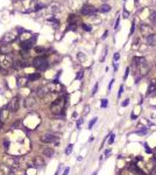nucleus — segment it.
<instances>
[{"label":"nucleus","instance_id":"1","mask_svg":"<svg viewBox=\"0 0 156 175\" xmlns=\"http://www.w3.org/2000/svg\"><path fill=\"white\" fill-rule=\"evenodd\" d=\"M65 106V97H60L57 98L55 102H52L51 105H50V110H51L52 113L55 114H60L63 111Z\"/></svg>","mask_w":156,"mask_h":175},{"label":"nucleus","instance_id":"2","mask_svg":"<svg viewBox=\"0 0 156 175\" xmlns=\"http://www.w3.org/2000/svg\"><path fill=\"white\" fill-rule=\"evenodd\" d=\"M33 67H35L36 69L39 70H44L48 67V62H47V60L44 57L39 56V57H35L33 60Z\"/></svg>","mask_w":156,"mask_h":175},{"label":"nucleus","instance_id":"3","mask_svg":"<svg viewBox=\"0 0 156 175\" xmlns=\"http://www.w3.org/2000/svg\"><path fill=\"white\" fill-rule=\"evenodd\" d=\"M86 2L87 0H68V6L71 9H82L83 6L86 5Z\"/></svg>","mask_w":156,"mask_h":175},{"label":"nucleus","instance_id":"4","mask_svg":"<svg viewBox=\"0 0 156 175\" xmlns=\"http://www.w3.org/2000/svg\"><path fill=\"white\" fill-rule=\"evenodd\" d=\"M19 107H20V102H19V98H17V97L13 98L8 104L5 106V109H6L7 111H9V112H15V111L19 110Z\"/></svg>","mask_w":156,"mask_h":175},{"label":"nucleus","instance_id":"5","mask_svg":"<svg viewBox=\"0 0 156 175\" xmlns=\"http://www.w3.org/2000/svg\"><path fill=\"white\" fill-rule=\"evenodd\" d=\"M80 13H82L83 15L92 17V15H95V13H97V8H95V6H92V5H85V6L82 7Z\"/></svg>","mask_w":156,"mask_h":175},{"label":"nucleus","instance_id":"6","mask_svg":"<svg viewBox=\"0 0 156 175\" xmlns=\"http://www.w3.org/2000/svg\"><path fill=\"white\" fill-rule=\"evenodd\" d=\"M56 140H57V137L51 134V133H44L41 137V141L44 144H51V142H55Z\"/></svg>","mask_w":156,"mask_h":175},{"label":"nucleus","instance_id":"7","mask_svg":"<svg viewBox=\"0 0 156 175\" xmlns=\"http://www.w3.org/2000/svg\"><path fill=\"white\" fill-rule=\"evenodd\" d=\"M48 9H49V12H50L51 14H56V13L61 12L62 6H61V4H58V2H51V4L49 5Z\"/></svg>","mask_w":156,"mask_h":175},{"label":"nucleus","instance_id":"8","mask_svg":"<svg viewBox=\"0 0 156 175\" xmlns=\"http://www.w3.org/2000/svg\"><path fill=\"white\" fill-rule=\"evenodd\" d=\"M11 63H13V61H12V59H11L9 55H2V56H0V64L2 67H8Z\"/></svg>","mask_w":156,"mask_h":175},{"label":"nucleus","instance_id":"9","mask_svg":"<svg viewBox=\"0 0 156 175\" xmlns=\"http://www.w3.org/2000/svg\"><path fill=\"white\" fill-rule=\"evenodd\" d=\"M140 30H141V34L142 35H147V36H149L150 34H153L151 33V30H153V28L150 26H148V25H146V24H142L141 26H140Z\"/></svg>","mask_w":156,"mask_h":175},{"label":"nucleus","instance_id":"10","mask_svg":"<svg viewBox=\"0 0 156 175\" xmlns=\"http://www.w3.org/2000/svg\"><path fill=\"white\" fill-rule=\"evenodd\" d=\"M17 36L15 34H13V33H7V34L4 35V37H2V41H4V43L8 44L11 42H13L15 39H17Z\"/></svg>","mask_w":156,"mask_h":175},{"label":"nucleus","instance_id":"11","mask_svg":"<svg viewBox=\"0 0 156 175\" xmlns=\"http://www.w3.org/2000/svg\"><path fill=\"white\" fill-rule=\"evenodd\" d=\"M50 90H51L50 84H49V85H44V87H42V88H40V89H39L37 95H39V97H44L47 94H49V92H50Z\"/></svg>","mask_w":156,"mask_h":175},{"label":"nucleus","instance_id":"12","mask_svg":"<svg viewBox=\"0 0 156 175\" xmlns=\"http://www.w3.org/2000/svg\"><path fill=\"white\" fill-rule=\"evenodd\" d=\"M146 41H147V43L149 46H156V33H153V34H150L149 36L146 37Z\"/></svg>","mask_w":156,"mask_h":175},{"label":"nucleus","instance_id":"13","mask_svg":"<svg viewBox=\"0 0 156 175\" xmlns=\"http://www.w3.org/2000/svg\"><path fill=\"white\" fill-rule=\"evenodd\" d=\"M33 165H34V167H42L44 165L43 159H42L41 157L34 158V160H33Z\"/></svg>","mask_w":156,"mask_h":175},{"label":"nucleus","instance_id":"14","mask_svg":"<svg viewBox=\"0 0 156 175\" xmlns=\"http://www.w3.org/2000/svg\"><path fill=\"white\" fill-rule=\"evenodd\" d=\"M156 91V79H153L151 82H150V85L148 88V95H151V94H154Z\"/></svg>","mask_w":156,"mask_h":175},{"label":"nucleus","instance_id":"15","mask_svg":"<svg viewBox=\"0 0 156 175\" xmlns=\"http://www.w3.org/2000/svg\"><path fill=\"white\" fill-rule=\"evenodd\" d=\"M25 105H26L28 109H33V107H35V105H36V102H35L34 98H28V99H26V102H25Z\"/></svg>","mask_w":156,"mask_h":175},{"label":"nucleus","instance_id":"16","mask_svg":"<svg viewBox=\"0 0 156 175\" xmlns=\"http://www.w3.org/2000/svg\"><path fill=\"white\" fill-rule=\"evenodd\" d=\"M11 50H12V48L9 47V44H2V46L0 47V52H4V55H7V54H9Z\"/></svg>","mask_w":156,"mask_h":175},{"label":"nucleus","instance_id":"17","mask_svg":"<svg viewBox=\"0 0 156 175\" xmlns=\"http://www.w3.org/2000/svg\"><path fill=\"white\" fill-rule=\"evenodd\" d=\"M21 47H22V49H29V48H32V47H33V41H32V39H29L28 41H25L23 43L21 44Z\"/></svg>","mask_w":156,"mask_h":175},{"label":"nucleus","instance_id":"18","mask_svg":"<svg viewBox=\"0 0 156 175\" xmlns=\"http://www.w3.org/2000/svg\"><path fill=\"white\" fill-rule=\"evenodd\" d=\"M43 153H44L45 157H52V155H54V149L50 148V147H48V148L44 149Z\"/></svg>","mask_w":156,"mask_h":175},{"label":"nucleus","instance_id":"19","mask_svg":"<svg viewBox=\"0 0 156 175\" xmlns=\"http://www.w3.org/2000/svg\"><path fill=\"white\" fill-rule=\"evenodd\" d=\"M99 11H100V12H103V13L110 12V11H111V6H110V5H106V4H104V5L99 8Z\"/></svg>","mask_w":156,"mask_h":175},{"label":"nucleus","instance_id":"20","mask_svg":"<svg viewBox=\"0 0 156 175\" xmlns=\"http://www.w3.org/2000/svg\"><path fill=\"white\" fill-rule=\"evenodd\" d=\"M40 77H41L40 74H34V75H30V76L28 77V81H36V79H39Z\"/></svg>","mask_w":156,"mask_h":175},{"label":"nucleus","instance_id":"21","mask_svg":"<svg viewBox=\"0 0 156 175\" xmlns=\"http://www.w3.org/2000/svg\"><path fill=\"white\" fill-rule=\"evenodd\" d=\"M150 18H151V22H153V25L156 26V11H154V12L151 13Z\"/></svg>","mask_w":156,"mask_h":175},{"label":"nucleus","instance_id":"22","mask_svg":"<svg viewBox=\"0 0 156 175\" xmlns=\"http://www.w3.org/2000/svg\"><path fill=\"white\" fill-rule=\"evenodd\" d=\"M72 147H73V145H72V144L68 145V147H67V149H65V154H67V155H69L70 153L72 152Z\"/></svg>","mask_w":156,"mask_h":175},{"label":"nucleus","instance_id":"23","mask_svg":"<svg viewBox=\"0 0 156 175\" xmlns=\"http://www.w3.org/2000/svg\"><path fill=\"white\" fill-rule=\"evenodd\" d=\"M2 146H4V148L5 149H8L9 147V141L7 139H5L4 140V142H2Z\"/></svg>","mask_w":156,"mask_h":175},{"label":"nucleus","instance_id":"24","mask_svg":"<svg viewBox=\"0 0 156 175\" xmlns=\"http://www.w3.org/2000/svg\"><path fill=\"white\" fill-rule=\"evenodd\" d=\"M97 119H98V118H93V119L90 122V124H89V129H90V130L92 129V126H93L95 122H97Z\"/></svg>","mask_w":156,"mask_h":175},{"label":"nucleus","instance_id":"25","mask_svg":"<svg viewBox=\"0 0 156 175\" xmlns=\"http://www.w3.org/2000/svg\"><path fill=\"white\" fill-rule=\"evenodd\" d=\"M44 7V5L43 4H36V5H35V11H39V9H42Z\"/></svg>","mask_w":156,"mask_h":175},{"label":"nucleus","instance_id":"26","mask_svg":"<svg viewBox=\"0 0 156 175\" xmlns=\"http://www.w3.org/2000/svg\"><path fill=\"white\" fill-rule=\"evenodd\" d=\"M107 104H108L107 99H101V107H103V109H105V107H107Z\"/></svg>","mask_w":156,"mask_h":175},{"label":"nucleus","instance_id":"27","mask_svg":"<svg viewBox=\"0 0 156 175\" xmlns=\"http://www.w3.org/2000/svg\"><path fill=\"white\" fill-rule=\"evenodd\" d=\"M83 72H84V71H79V72H78L77 74V79H80L82 77H83V75H84Z\"/></svg>","mask_w":156,"mask_h":175},{"label":"nucleus","instance_id":"28","mask_svg":"<svg viewBox=\"0 0 156 175\" xmlns=\"http://www.w3.org/2000/svg\"><path fill=\"white\" fill-rule=\"evenodd\" d=\"M114 138H115V135H114V134H111V138H110V140H108V144H113Z\"/></svg>","mask_w":156,"mask_h":175},{"label":"nucleus","instance_id":"29","mask_svg":"<svg viewBox=\"0 0 156 175\" xmlns=\"http://www.w3.org/2000/svg\"><path fill=\"white\" fill-rule=\"evenodd\" d=\"M76 19H77V18H76V15H70L69 21H70V22H73V21H75Z\"/></svg>","mask_w":156,"mask_h":175},{"label":"nucleus","instance_id":"30","mask_svg":"<svg viewBox=\"0 0 156 175\" xmlns=\"http://www.w3.org/2000/svg\"><path fill=\"white\" fill-rule=\"evenodd\" d=\"M119 57H120V55H119V52H115V54H114V62H115V61H118V60H119Z\"/></svg>","mask_w":156,"mask_h":175},{"label":"nucleus","instance_id":"31","mask_svg":"<svg viewBox=\"0 0 156 175\" xmlns=\"http://www.w3.org/2000/svg\"><path fill=\"white\" fill-rule=\"evenodd\" d=\"M128 104H129V99H126L125 102H122V103H121L122 106H127Z\"/></svg>","mask_w":156,"mask_h":175},{"label":"nucleus","instance_id":"32","mask_svg":"<svg viewBox=\"0 0 156 175\" xmlns=\"http://www.w3.org/2000/svg\"><path fill=\"white\" fill-rule=\"evenodd\" d=\"M83 28H84L85 30H87V32L91 30V26H87V25H83Z\"/></svg>","mask_w":156,"mask_h":175},{"label":"nucleus","instance_id":"33","mask_svg":"<svg viewBox=\"0 0 156 175\" xmlns=\"http://www.w3.org/2000/svg\"><path fill=\"white\" fill-rule=\"evenodd\" d=\"M97 90H98V83L95 85V88H93V91H92V95H95V92H97Z\"/></svg>","mask_w":156,"mask_h":175},{"label":"nucleus","instance_id":"34","mask_svg":"<svg viewBox=\"0 0 156 175\" xmlns=\"http://www.w3.org/2000/svg\"><path fill=\"white\" fill-rule=\"evenodd\" d=\"M82 124H83V119H79V120L77 122V129L80 127V125H82Z\"/></svg>","mask_w":156,"mask_h":175},{"label":"nucleus","instance_id":"35","mask_svg":"<svg viewBox=\"0 0 156 175\" xmlns=\"http://www.w3.org/2000/svg\"><path fill=\"white\" fill-rule=\"evenodd\" d=\"M122 92H123V87H122V85H121V87H120V91H119V94H118V97L121 96Z\"/></svg>","mask_w":156,"mask_h":175},{"label":"nucleus","instance_id":"36","mask_svg":"<svg viewBox=\"0 0 156 175\" xmlns=\"http://www.w3.org/2000/svg\"><path fill=\"white\" fill-rule=\"evenodd\" d=\"M70 172V168H65V170H64V173H63V175H68Z\"/></svg>","mask_w":156,"mask_h":175},{"label":"nucleus","instance_id":"37","mask_svg":"<svg viewBox=\"0 0 156 175\" xmlns=\"http://www.w3.org/2000/svg\"><path fill=\"white\" fill-rule=\"evenodd\" d=\"M128 72H129V69L127 68V69H126V74H125V77H123V78H125V79L127 78V76H128Z\"/></svg>","mask_w":156,"mask_h":175},{"label":"nucleus","instance_id":"38","mask_svg":"<svg viewBox=\"0 0 156 175\" xmlns=\"http://www.w3.org/2000/svg\"><path fill=\"white\" fill-rule=\"evenodd\" d=\"M113 82H114V79H112V81H111V83H110V87H108V90H111V88H112Z\"/></svg>","mask_w":156,"mask_h":175},{"label":"nucleus","instance_id":"39","mask_svg":"<svg viewBox=\"0 0 156 175\" xmlns=\"http://www.w3.org/2000/svg\"><path fill=\"white\" fill-rule=\"evenodd\" d=\"M110 153H111V151H110V149H107V151H105V155H108Z\"/></svg>","mask_w":156,"mask_h":175},{"label":"nucleus","instance_id":"40","mask_svg":"<svg viewBox=\"0 0 156 175\" xmlns=\"http://www.w3.org/2000/svg\"><path fill=\"white\" fill-rule=\"evenodd\" d=\"M123 15H125L123 18H128V12H126V11H125V12H123Z\"/></svg>","mask_w":156,"mask_h":175},{"label":"nucleus","instance_id":"41","mask_svg":"<svg viewBox=\"0 0 156 175\" xmlns=\"http://www.w3.org/2000/svg\"><path fill=\"white\" fill-rule=\"evenodd\" d=\"M118 26H119V19H118V20H117V22H115V29L118 28Z\"/></svg>","mask_w":156,"mask_h":175},{"label":"nucleus","instance_id":"42","mask_svg":"<svg viewBox=\"0 0 156 175\" xmlns=\"http://www.w3.org/2000/svg\"><path fill=\"white\" fill-rule=\"evenodd\" d=\"M2 125H4V122H1V119H0V129H1V127H2Z\"/></svg>","mask_w":156,"mask_h":175},{"label":"nucleus","instance_id":"43","mask_svg":"<svg viewBox=\"0 0 156 175\" xmlns=\"http://www.w3.org/2000/svg\"><path fill=\"white\" fill-rule=\"evenodd\" d=\"M153 2H154V4L156 5V0H153Z\"/></svg>","mask_w":156,"mask_h":175},{"label":"nucleus","instance_id":"44","mask_svg":"<svg viewBox=\"0 0 156 175\" xmlns=\"http://www.w3.org/2000/svg\"><path fill=\"white\" fill-rule=\"evenodd\" d=\"M93 175H97V172H95V173H93Z\"/></svg>","mask_w":156,"mask_h":175},{"label":"nucleus","instance_id":"45","mask_svg":"<svg viewBox=\"0 0 156 175\" xmlns=\"http://www.w3.org/2000/svg\"><path fill=\"white\" fill-rule=\"evenodd\" d=\"M101 1H107V0H101Z\"/></svg>","mask_w":156,"mask_h":175},{"label":"nucleus","instance_id":"46","mask_svg":"<svg viewBox=\"0 0 156 175\" xmlns=\"http://www.w3.org/2000/svg\"><path fill=\"white\" fill-rule=\"evenodd\" d=\"M11 175H14V174H11Z\"/></svg>","mask_w":156,"mask_h":175},{"label":"nucleus","instance_id":"47","mask_svg":"<svg viewBox=\"0 0 156 175\" xmlns=\"http://www.w3.org/2000/svg\"><path fill=\"white\" fill-rule=\"evenodd\" d=\"M155 95H156V92H155Z\"/></svg>","mask_w":156,"mask_h":175}]
</instances>
